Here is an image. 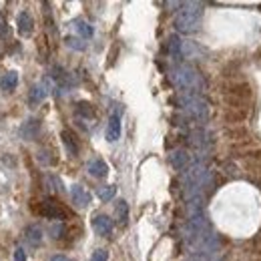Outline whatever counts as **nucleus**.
I'll return each mask as SVG.
<instances>
[{
	"instance_id": "f257e3e1",
	"label": "nucleus",
	"mask_w": 261,
	"mask_h": 261,
	"mask_svg": "<svg viewBox=\"0 0 261 261\" xmlns=\"http://www.w3.org/2000/svg\"><path fill=\"white\" fill-rule=\"evenodd\" d=\"M201 22V4H185L183 10L175 18V27L181 33H193Z\"/></svg>"
},
{
	"instance_id": "39448f33",
	"label": "nucleus",
	"mask_w": 261,
	"mask_h": 261,
	"mask_svg": "<svg viewBox=\"0 0 261 261\" xmlns=\"http://www.w3.org/2000/svg\"><path fill=\"white\" fill-rule=\"evenodd\" d=\"M70 197H72V203H74L76 207H87V205L91 203V195H89L81 185L70 187Z\"/></svg>"
},
{
	"instance_id": "f03ea898",
	"label": "nucleus",
	"mask_w": 261,
	"mask_h": 261,
	"mask_svg": "<svg viewBox=\"0 0 261 261\" xmlns=\"http://www.w3.org/2000/svg\"><path fill=\"white\" fill-rule=\"evenodd\" d=\"M175 83L181 89H193L199 85V72L191 66H183L175 72Z\"/></svg>"
},
{
	"instance_id": "1a4fd4ad",
	"label": "nucleus",
	"mask_w": 261,
	"mask_h": 261,
	"mask_svg": "<svg viewBox=\"0 0 261 261\" xmlns=\"http://www.w3.org/2000/svg\"><path fill=\"white\" fill-rule=\"evenodd\" d=\"M171 165L175 167V169H183L185 165H187V161H189V155L183 151V149H179V151H175L173 155H171Z\"/></svg>"
},
{
	"instance_id": "412c9836",
	"label": "nucleus",
	"mask_w": 261,
	"mask_h": 261,
	"mask_svg": "<svg viewBox=\"0 0 261 261\" xmlns=\"http://www.w3.org/2000/svg\"><path fill=\"white\" fill-rule=\"evenodd\" d=\"M50 261H70V259H68V257H65V255H55Z\"/></svg>"
},
{
	"instance_id": "0eeeda50",
	"label": "nucleus",
	"mask_w": 261,
	"mask_h": 261,
	"mask_svg": "<svg viewBox=\"0 0 261 261\" xmlns=\"http://www.w3.org/2000/svg\"><path fill=\"white\" fill-rule=\"evenodd\" d=\"M89 173H91L93 177L102 179V177H107V175H109V165L105 163L102 159H93V161L89 163Z\"/></svg>"
},
{
	"instance_id": "4468645a",
	"label": "nucleus",
	"mask_w": 261,
	"mask_h": 261,
	"mask_svg": "<svg viewBox=\"0 0 261 261\" xmlns=\"http://www.w3.org/2000/svg\"><path fill=\"white\" fill-rule=\"evenodd\" d=\"M127 213H129L127 201H119V205H117V215H119L121 223H127Z\"/></svg>"
},
{
	"instance_id": "9b49d317",
	"label": "nucleus",
	"mask_w": 261,
	"mask_h": 261,
	"mask_svg": "<svg viewBox=\"0 0 261 261\" xmlns=\"http://www.w3.org/2000/svg\"><path fill=\"white\" fill-rule=\"evenodd\" d=\"M63 139H65V145L68 149L70 155H76L79 153V147H76V141H74V135L68 133V130H63Z\"/></svg>"
},
{
	"instance_id": "2eb2a0df",
	"label": "nucleus",
	"mask_w": 261,
	"mask_h": 261,
	"mask_svg": "<svg viewBox=\"0 0 261 261\" xmlns=\"http://www.w3.org/2000/svg\"><path fill=\"white\" fill-rule=\"evenodd\" d=\"M115 191H117V189H115L113 185H109V187H100V189H98V197H100L102 201H111V199L115 197Z\"/></svg>"
},
{
	"instance_id": "ddd939ff",
	"label": "nucleus",
	"mask_w": 261,
	"mask_h": 261,
	"mask_svg": "<svg viewBox=\"0 0 261 261\" xmlns=\"http://www.w3.org/2000/svg\"><path fill=\"white\" fill-rule=\"evenodd\" d=\"M27 239H29L31 245H40V241H42V233H40V229L29 227L27 229Z\"/></svg>"
},
{
	"instance_id": "423d86ee",
	"label": "nucleus",
	"mask_w": 261,
	"mask_h": 261,
	"mask_svg": "<svg viewBox=\"0 0 261 261\" xmlns=\"http://www.w3.org/2000/svg\"><path fill=\"white\" fill-rule=\"evenodd\" d=\"M119 135H121V117L115 113V115H111V119H109V127H107V141L115 143V141L119 139Z\"/></svg>"
},
{
	"instance_id": "20e7f679",
	"label": "nucleus",
	"mask_w": 261,
	"mask_h": 261,
	"mask_svg": "<svg viewBox=\"0 0 261 261\" xmlns=\"http://www.w3.org/2000/svg\"><path fill=\"white\" fill-rule=\"evenodd\" d=\"M93 227H95V231H97L98 235L109 237L113 233V221L107 215H97V217H93Z\"/></svg>"
},
{
	"instance_id": "6e6552de",
	"label": "nucleus",
	"mask_w": 261,
	"mask_h": 261,
	"mask_svg": "<svg viewBox=\"0 0 261 261\" xmlns=\"http://www.w3.org/2000/svg\"><path fill=\"white\" fill-rule=\"evenodd\" d=\"M33 29H34L33 18H31V14L24 10V12L18 16V31H20L22 36H31V34H33Z\"/></svg>"
},
{
	"instance_id": "aec40b11",
	"label": "nucleus",
	"mask_w": 261,
	"mask_h": 261,
	"mask_svg": "<svg viewBox=\"0 0 261 261\" xmlns=\"http://www.w3.org/2000/svg\"><path fill=\"white\" fill-rule=\"evenodd\" d=\"M8 31V27H6V22L2 20V16H0V33H6Z\"/></svg>"
},
{
	"instance_id": "a211bd4d",
	"label": "nucleus",
	"mask_w": 261,
	"mask_h": 261,
	"mask_svg": "<svg viewBox=\"0 0 261 261\" xmlns=\"http://www.w3.org/2000/svg\"><path fill=\"white\" fill-rule=\"evenodd\" d=\"M66 42H68V46H72V48H79V50L85 48V46H83L79 40H74V38H66Z\"/></svg>"
},
{
	"instance_id": "f8f14e48",
	"label": "nucleus",
	"mask_w": 261,
	"mask_h": 261,
	"mask_svg": "<svg viewBox=\"0 0 261 261\" xmlns=\"http://www.w3.org/2000/svg\"><path fill=\"white\" fill-rule=\"evenodd\" d=\"M16 81H18V76H16V72H8V74H4V79H2V89L4 91H14V87H16Z\"/></svg>"
},
{
	"instance_id": "7ed1b4c3",
	"label": "nucleus",
	"mask_w": 261,
	"mask_h": 261,
	"mask_svg": "<svg viewBox=\"0 0 261 261\" xmlns=\"http://www.w3.org/2000/svg\"><path fill=\"white\" fill-rule=\"evenodd\" d=\"M183 107L197 119H205L207 117V102H203L199 97H191L183 102Z\"/></svg>"
},
{
	"instance_id": "f3484780",
	"label": "nucleus",
	"mask_w": 261,
	"mask_h": 261,
	"mask_svg": "<svg viewBox=\"0 0 261 261\" xmlns=\"http://www.w3.org/2000/svg\"><path fill=\"white\" fill-rule=\"evenodd\" d=\"M107 259H109V253H107L105 249L95 251V253H93V257H91V261H107Z\"/></svg>"
},
{
	"instance_id": "6ab92c4d",
	"label": "nucleus",
	"mask_w": 261,
	"mask_h": 261,
	"mask_svg": "<svg viewBox=\"0 0 261 261\" xmlns=\"http://www.w3.org/2000/svg\"><path fill=\"white\" fill-rule=\"evenodd\" d=\"M14 261H27V255H24V251H22V249H18V251H16Z\"/></svg>"
},
{
	"instance_id": "9d476101",
	"label": "nucleus",
	"mask_w": 261,
	"mask_h": 261,
	"mask_svg": "<svg viewBox=\"0 0 261 261\" xmlns=\"http://www.w3.org/2000/svg\"><path fill=\"white\" fill-rule=\"evenodd\" d=\"M72 27H74V31L81 34V36H87V38H89V36H93V27H91V24H87L85 20H74V22H72Z\"/></svg>"
},
{
	"instance_id": "dca6fc26",
	"label": "nucleus",
	"mask_w": 261,
	"mask_h": 261,
	"mask_svg": "<svg viewBox=\"0 0 261 261\" xmlns=\"http://www.w3.org/2000/svg\"><path fill=\"white\" fill-rule=\"evenodd\" d=\"M44 95H46V93H44V87H42V85H40V87H34L33 95H31V100H33V102H40V100L44 98Z\"/></svg>"
}]
</instances>
